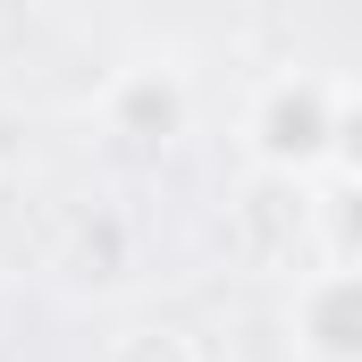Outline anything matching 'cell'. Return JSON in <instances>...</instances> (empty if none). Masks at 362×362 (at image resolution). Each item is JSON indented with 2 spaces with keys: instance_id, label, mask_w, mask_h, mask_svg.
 Listing matches in <instances>:
<instances>
[{
  "instance_id": "obj_4",
  "label": "cell",
  "mask_w": 362,
  "mask_h": 362,
  "mask_svg": "<svg viewBox=\"0 0 362 362\" xmlns=\"http://www.w3.org/2000/svg\"><path fill=\"white\" fill-rule=\"evenodd\" d=\"M110 362H194V346H185V329H127V337H110Z\"/></svg>"
},
{
  "instance_id": "obj_3",
  "label": "cell",
  "mask_w": 362,
  "mask_h": 362,
  "mask_svg": "<svg viewBox=\"0 0 362 362\" xmlns=\"http://www.w3.org/2000/svg\"><path fill=\"white\" fill-rule=\"evenodd\" d=\"M110 118H118V135H177V118H185V93H177V76H152V68H127L118 85H110Z\"/></svg>"
},
{
  "instance_id": "obj_1",
  "label": "cell",
  "mask_w": 362,
  "mask_h": 362,
  "mask_svg": "<svg viewBox=\"0 0 362 362\" xmlns=\"http://www.w3.org/2000/svg\"><path fill=\"white\" fill-rule=\"evenodd\" d=\"M346 127H354V93L320 85V76H270L253 118H245V144L253 160L278 169V177H312L320 160L346 152Z\"/></svg>"
},
{
  "instance_id": "obj_2",
  "label": "cell",
  "mask_w": 362,
  "mask_h": 362,
  "mask_svg": "<svg viewBox=\"0 0 362 362\" xmlns=\"http://www.w3.org/2000/svg\"><path fill=\"white\" fill-rule=\"evenodd\" d=\"M295 354L354 362V270H320L295 286Z\"/></svg>"
}]
</instances>
